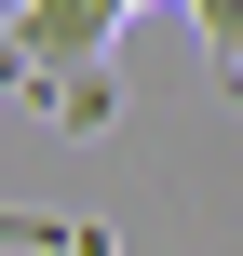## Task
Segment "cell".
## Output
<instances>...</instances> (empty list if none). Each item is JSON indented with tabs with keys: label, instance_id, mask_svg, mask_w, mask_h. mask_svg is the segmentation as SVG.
<instances>
[{
	"label": "cell",
	"instance_id": "7a4b0ae2",
	"mask_svg": "<svg viewBox=\"0 0 243 256\" xmlns=\"http://www.w3.org/2000/svg\"><path fill=\"white\" fill-rule=\"evenodd\" d=\"M68 256H122V230H108V216H81V243H68Z\"/></svg>",
	"mask_w": 243,
	"mask_h": 256
},
{
	"label": "cell",
	"instance_id": "6da1fadb",
	"mask_svg": "<svg viewBox=\"0 0 243 256\" xmlns=\"http://www.w3.org/2000/svg\"><path fill=\"white\" fill-rule=\"evenodd\" d=\"M122 14H149V0H14V68H27V108L54 135H108V108H122V81H108Z\"/></svg>",
	"mask_w": 243,
	"mask_h": 256
}]
</instances>
